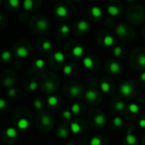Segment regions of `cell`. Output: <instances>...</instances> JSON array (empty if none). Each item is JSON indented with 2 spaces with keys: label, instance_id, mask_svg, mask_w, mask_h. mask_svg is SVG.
<instances>
[{
  "label": "cell",
  "instance_id": "3",
  "mask_svg": "<svg viewBox=\"0 0 145 145\" xmlns=\"http://www.w3.org/2000/svg\"><path fill=\"white\" fill-rule=\"evenodd\" d=\"M97 97H98V93L93 89H89L85 93V99L87 101H89V102L95 101L97 99Z\"/></svg>",
  "mask_w": 145,
  "mask_h": 145
},
{
  "label": "cell",
  "instance_id": "16",
  "mask_svg": "<svg viewBox=\"0 0 145 145\" xmlns=\"http://www.w3.org/2000/svg\"><path fill=\"white\" fill-rule=\"evenodd\" d=\"M107 11L112 16H116V15H118L120 14V10H119L118 7H116L115 5H110V6H108Z\"/></svg>",
  "mask_w": 145,
  "mask_h": 145
},
{
  "label": "cell",
  "instance_id": "23",
  "mask_svg": "<svg viewBox=\"0 0 145 145\" xmlns=\"http://www.w3.org/2000/svg\"><path fill=\"white\" fill-rule=\"evenodd\" d=\"M54 58L58 62H63L65 60V54L60 51H56L54 54Z\"/></svg>",
  "mask_w": 145,
  "mask_h": 145
},
{
  "label": "cell",
  "instance_id": "1",
  "mask_svg": "<svg viewBox=\"0 0 145 145\" xmlns=\"http://www.w3.org/2000/svg\"><path fill=\"white\" fill-rule=\"evenodd\" d=\"M133 88L132 86V84L128 82H125L121 84L120 86V92L122 95L126 96V97H128L130 96L132 93H133Z\"/></svg>",
  "mask_w": 145,
  "mask_h": 145
},
{
  "label": "cell",
  "instance_id": "40",
  "mask_svg": "<svg viewBox=\"0 0 145 145\" xmlns=\"http://www.w3.org/2000/svg\"><path fill=\"white\" fill-rule=\"evenodd\" d=\"M37 88V83L36 81H31L29 84V89L31 91H35Z\"/></svg>",
  "mask_w": 145,
  "mask_h": 145
},
{
  "label": "cell",
  "instance_id": "30",
  "mask_svg": "<svg viewBox=\"0 0 145 145\" xmlns=\"http://www.w3.org/2000/svg\"><path fill=\"white\" fill-rule=\"evenodd\" d=\"M33 106L35 107L36 110H40L42 108V100H40L39 99H36L33 100Z\"/></svg>",
  "mask_w": 145,
  "mask_h": 145
},
{
  "label": "cell",
  "instance_id": "37",
  "mask_svg": "<svg viewBox=\"0 0 145 145\" xmlns=\"http://www.w3.org/2000/svg\"><path fill=\"white\" fill-rule=\"evenodd\" d=\"M123 123V121L121 117H115L113 119V124L116 126V127H121Z\"/></svg>",
  "mask_w": 145,
  "mask_h": 145
},
{
  "label": "cell",
  "instance_id": "5",
  "mask_svg": "<svg viewBox=\"0 0 145 145\" xmlns=\"http://www.w3.org/2000/svg\"><path fill=\"white\" fill-rule=\"evenodd\" d=\"M15 54H16L17 56H19V57H20V58H25V57L28 56L29 51H28V49H26L25 47L21 46V47H18V48H16Z\"/></svg>",
  "mask_w": 145,
  "mask_h": 145
},
{
  "label": "cell",
  "instance_id": "36",
  "mask_svg": "<svg viewBox=\"0 0 145 145\" xmlns=\"http://www.w3.org/2000/svg\"><path fill=\"white\" fill-rule=\"evenodd\" d=\"M121 53H122V48H121V47L116 46V47L114 48V49H113V54H114L115 56L119 57V56H121Z\"/></svg>",
  "mask_w": 145,
  "mask_h": 145
},
{
  "label": "cell",
  "instance_id": "20",
  "mask_svg": "<svg viewBox=\"0 0 145 145\" xmlns=\"http://www.w3.org/2000/svg\"><path fill=\"white\" fill-rule=\"evenodd\" d=\"M83 52H84V50H83V48H82V46H76V47H74L73 49H72V54H73L74 56H76V57H80V56H82V55L83 54Z\"/></svg>",
  "mask_w": 145,
  "mask_h": 145
},
{
  "label": "cell",
  "instance_id": "44",
  "mask_svg": "<svg viewBox=\"0 0 145 145\" xmlns=\"http://www.w3.org/2000/svg\"><path fill=\"white\" fill-rule=\"evenodd\" d=\"M3 84H4L5 86H10V85L13 84V80L10 79V78H7L6 80L3 81Z\"/></svg>",
  "mask_w": 145,
  "mask_h": 145
},
{
  "label": "cell",
  "instance_id": "7",
  "mask_svg": "<svg viewBox=\"0 0 145 145\" xmlns=\"http://www.w3.org/2000/svg\"><path fill=\"white\" fill-rule=\"evenodd\" d=\"M81 93H82V88L80 86L74 85L70 88V94L72 97H78L80 96Z\"/></svg>",
  "mask_w": 145,
  "mask_h": 145
},
{
  "label": "cell",
  "instance_id": "43",
  "mask_svg": "<svg viewBox=\"0 0 145 145\" xmlns=\"http://www.w3.org/2000/svg\"><path fill=\"white\" fill-rule=\"evenodd\" d=\"M7 105V101L4 99H0V109H4Z\"/></svg>",
  "mask_w": 145,
  "mask_h": 145
},
{
  "label": "cell",
  "instance_id": "34",
  "mask_svg": "<svg viewBox=\"0 0 145 145\" xmlns=\"http://www.w3.org/2000/svg\"><path fill=\"white\" fill-rule=\"evenodd\" d=\"M35 65L38 68V69H42L45 65V62L43 59H37L36 61H35Z\"/></svg>",
  "mask_w": 145,
  "mask_h": 145
},
{
  "label": "cell",
  "instance_id": "32",
  "mask_svg": "<svg viewBox=\"0 0 145 145\" xmlns=\"http://www.w3.org/2000/svg\"><path fill=\"white\" fill-rule=\"evenodd\" d=\"M23 6H24V8L25 10H29L33 6V1H31V0H25L23 2Z\"/></svg>",
  "mask_w": 145,
  "mask_h": 145
},
{
  "label": "cell",
  "instance_id": "35",
  "mask_svg": "<svg viewBox=\"0 0 145 145\" xmlns=\"http://www.w3.org/2000/svg\"><path fill=\"white\" fill-rule=\"evenodd\" d=\"M42 48H43L44 50H49V49H51V48H52V43H51L48 40H45V41L42 42Z\"/></svg>",
  "mask_w": 145,
  "mask_h": 145
},
{
  "label": "cell",
  "instance_id": "22",
  "mask_svg": "<svg viewBox=\"0 0 145 145\" xmlns=\"http://www.w3.org/2000/svg\"><path fill=\"white\" fill-rule=\"evenodd\" d=\"M5 133L8 138H15L18 133L14 127H8L5 131Z\"/></svg>",
  "mask_w": 145,
  "mask_h": 145
},
{
  "label": "cell",
  "instance_id": "41",
  "mask_svg": "<svg viewBox=\"0 0 145 145\" xmlns=\"http://www.w3.org/2000/svg\"><path fill=\"white\" fill-rule=\"evenodd\" d=\"M62 116H63L65 119H66V120L71 119V111H69V110H64V111L62 112Z\"/></svg>",
  "mask_w": 145,
  "mask_h": 145
},
{
  "label": "cell",
  "instance_id": "46",
  "mask_svg": "<svg viewBox=\"0 0 145 145\" xmlns=\"http://www.w3.org/2000/svg\"><path fill=\"white\" fill-rule=\"evenodd\" d=\"M138 125H139V127H142V128H145V118H142V119H140V120H139V121H138Z\"/></svg>",
  "mask_w": 145,
  "mask_h": 145
},
{
  "label": "cell",
  "instance_id": "12",
  "mask_svg": "<svg viewBox=\"0 0 145 145\" xmlns=\"http://www.w3.org/2000/svg\"><path fill=\"white\" fill-rule=\"evenodd\" d=\"M17 127L20 130H25L29 127V121L25 118H21L17 122Z\"/></svg>",
  "mask_w": 145,
  "mask_h": 145
},
{
  "label": "cell",
  "instance_id": "17",
  "mask_svg": "<svg viewBox=\"0 0 145 145\" xmlns=\"http://www.w3.org/2000/svg\"><path fill=\"white\" fill-rule=\"evenodd\" d=\"M70 129H71V131L73 133L77 134V133H79L81 132L82 127H81L80 124H78L77 122H75V121H74V122H71V123Z\"/></svg>",
  "mask_w": 145,
  "mask_h": 145
},
{
  "label": "cell",
  "instance_id": "29",
  "mask_svg": "<svg viewBox=\"0 0 145 145\" xmlns=\"http://www.w3.org/2000/svg\"><path fill=\"white\" fill-rule=\"evenodd\" d=\"M44 88H46V90L48 92H53L54 90H55V86L54 85V83L51 82V81H47V82L45 83V86Z\"/></svg>",
  "mask_w": 145,
  "mask_h": 145
},
{
  "label": "cell",
  "instance_id": "11",
  "mask_svg": "<svg viewBox=\"0 0 145 145\" xmlns=\"http://www.w3.org/2000/svg\"><path fill=\"white\" fill-rule=\"evenodd\" d=\"M94 122L98 126H104L106 122V119L105 115L103 114H99L94 117Z\"/></svg>",
  "mask_w": 145,
  "mask_h": 145
},
{
  "label": "cell",
  "instance_id": "45",
  "mask_svg": "<svg viewBox=\"0 0 145 145\" xmlns=\"http://www.w3.org/2000/svg\"><path fill=\"white\" fill-rule=\"evenodd\" d=\"M15 92H16V89H15V88H11V89H9V90H8V96H9V97L13 98V97L15 95Z\"/></svg>",
  "mask_w": 145,
  "mask_h": 145
},
{
  "label": "cell",
  "instance_id": "19",
  "mask_svg": "<svg viewBox=\"0 0 145 145\" xmlns=\"http://www.w3.org/2000/svg\"><path fill=\"white\" fill-rule=\"evenodd\" d=\"M82 63H83V65H84L87 69H91V68H93V60L90 57H88V56H87V57H85V58L83 59Z\"/></svg>",
  "mask_w": 145,
  "mask_h": 145
},
{
  "label": "cell",
  "instance_id": "4",
  "mask_svg": "<svg viewBox=\"0 0 145 145\" xmlns=\"http://www.w3.org/2000/svg\"><path fill=\"white\" fill-rule=\"evenodd\" d=\"M76 26H77V29L80 31L84 32V31H87L89 29V23L86 20H79L77 21Z\"/></svg>",
  "mask_w": 145,
  "mask_h": 145
},
{
  "label": "cell",
  "instance_id": "18",
  "mask_svg": "<svg viewBox=\"0 0 145 145\" xmlns=\"http://www.w3.org/2000/svg\"><path fill=\"white\" fill-rule=\"evenodd\" d=\"M91 13L95 18H99L102 15V10L98 6H93L91 8Z\"/></svg>",
  "mask_w": 145,
  "mask_h": 145
},
{
  "label": "cell",
  "instance_id": "33",
  "mask_svg": "<svg viewBox=\"0 0 145 145\" xmlns=\"http://www.w3.org/2000/svg\"><path fill=\"white\" fill-rule=\"evenodd\" d=\"M138 64L141 66L145 68V54H140L138 58Z\"/></svg>",
  "mask_w": 145,
  "mask_h": 145
},
{
  "label": "cell",
  "instance_id": "13",
  "mask_svg": "<svg viewBox=\"0 0 145 145\" xmlns=\"http://www.w3.org/2000/svg\"><path fill=\"white\" fill-rule=\"evenodd\" d=\"M126 142L129 145H133L137 143V138L133 135L132 130H129L127 132V134L126 136Z\"/></svg>",
  "mask_w": 145,
  "mask_h": 145
},
{
  "label": "cell",
  "instance_id": "6",
  "mask_svg": "<svg viewBox=\"0 0 145 145\" xmlns=\"http://www.w3.org/2000/svg\"><path fill=\"white\" fill-rule=\"evenodd\" d=\"M116 32L118 36H126L127 33V26L124 24H119L116 28Z\"/></svg>",
  "mask_w": 145,
  "mask_h": 145
},
{
  "label": "cell",
  "instance_id": "15",
  "mask_svg": "<svg viewBox=\"0 0 145 145\" xmlns=\"http://www.w3.org/2000/svg\"><path fill=\"white\" fill-rule=\"evenodd\" d=\"M41 122L43 126L45 127H49L51 124H52V119L50 117L49 115H47V114H44L42 115V119H41Z\"/></svg>",
  "mask_w": 145,
  "mask_h": 145
},
{
  "label": "cell",
  "instance_id": "26",
  "mask_svg": "<svg viewBox=\"0 0 145 145\" xmlns=\"http://www.w3.org/2000/svg\"><path fill=\"white\" fill-rule=\"evenodd\" d=\"M100 88L104 93H108L110 90V85L107 82H102L100 83Z\"/></svg>",
  "mask_w": 145,
  "mask_h": 145
},
{
  "label": "cell",
  "instance_id": "28",
  "mask_svg": "<svg viewBox=\"0 0 145 145\" xmlns=\"http://www.w3.org/2000/svg\"><path fill=\"white\" fill-rule=\"evenodd\" d=\"M128 110L133 114H137L139 111V106L136 104H131L128 106Z\"/></svg>",
  "mask_w": 145,
  "mask_h": 145
},
{
  "label": "cell",
  "instance_id": "25",
  "mask_svg": "<svg viewBox=\"0 0 145 145\" xmlns=\"http://www.w3.org/2000/svg\"><path fill=\"white\" fill-rule=\"evenodd\" d=\"M102 144V139L100 137H98V136H94L91 138L90 140V145H101Z\"/></svg>",
  "mask_w": 145,
  "mask_h": 145
},
{
  "label": "cell",
  "instance_id": "47",
  "mask_svg": "<svg viewBox=\"0 0 145 145\" xmlns=\"http://www.w3.org/2000/svg\"><path fill=\"white\" fill-rule=\"evenodd\" d=\"M140 80L142 82H145V72L141 73V75H140Z\"/></svg>",
  "mask_w": 145,
  "mask_h": 145
},
{
  "label": "cell",
  "instance_id": "42",
  "mask_svg": "<svg viewBox=\"0 0 145 145\" xmlns=\"http://www.w3.org/2000/svg\"><path fill=\"white\" fill-rule=\"evenodd\" d=\"M8 3L10 4L11 7L16 8V7H18L20 5V1H18V0H9Z\"/></svg>",
  "mask_w": 145,
  "mask_h": 145
},
{
  "label": "cell",
  "instance_id": "39",
  "mask_svg": "<svg viewBox=\"0 0 145 145\" xmlns=\"http://www.w3.org/2000/svg\"><path fill=\"white\" fill-rule=\"evenodd\" d=\"M60 31H61L63 34H67V33H69V31H70V28H69V26H68L67 25H62L60 26Z\"/></svg>",
  "mask_w": 145,
  "mask_h": 145
},
{
  "label": "cell",
  "instance_id": "31",
  "mask_svg": "<svg viewBox=\"0 0 145 145\" xmlns=\"http://www.w3.org/2000/svg\"><path fill=\"white\" fill-rule=\"evenodd\" d=\"M71 110L72 113L74 114H78L81 110V105L77 103H75L71 105Z\"/></svg>",
  "mask_w": 145,
  "mask_h": 145
},
{
  "label": "cell",
  "instance_id": "21",
  "mask_svg": "<svg viewBox=\"0 0 145 145\" xmlns=\"http://www.w3.org/2000/svg\"><path fill=\"white\" fill-rule=\"evenodd\" d=\"M59 102L58 100V98L55 96V95H52V96H49L47 99V103L48 105L50 106V107H54L57 105V103Z\"/></svg>",
  "mask_w": 145,
  "mask_h": 145
},
{
  "label": "cell",
  "instance_id": "48",
  "mask_svg": "<svg viewBox=\"0 0 145 145\" xmlns=\"http://www.w3.org/2000/svg\"><path fill=\"white\" fill-rule=\"evenodd\" d=\"M66 145H74L73 144H66Z\"/></svg>",
  "mask_w": 145,
  "mask_h": 145
},
{
  "label": "cell",
  "instance_id": "2",
  "mask_svg": "<svg viewBox=\"0 0 145 145\" xmlns=\"http://www.w3.org/2000/svg\"><path fill=\"white\" fill-rule=\"evenodd\" d=\"M48 25H49V23L47 19L45 18H41L39 19L37 21V27L38 30H40L41 31H46L48 28Z\"/></svg>",
  "mask_w": 145,
  "mask_h": 145
},
{
  "label": "cell",
  "instance_id": "8",
  "mask_svg": "<svg viewBox=\"0 0 145 145\" xmlns=\"http://www.w3.org/2000/svg\"><path fill=\"white\" fill-rule=\"evenodd\" d=\"M58 136L61 138H65L69 136V130L67 127H64V126H61L58 128Z\"/></svg>",
  "mask_w": 145,
  "mask_h": 145
},
{
  "label": "cell",
  "instance_id": "27",
  "mask_svg": "<svg viewBox=\"0 0 145 145\" xmlns=\"http://www.w3.org/2000/svg\"><path fill=\"white\" fill-rule=\"evenodd\" d=\"M114 108H115V110L116 111H122L125 109V104H124V102L119 100V101H117L115 104V107Z\"/></svg>",
  "mask_w": 145,
  "mask_h": 145
},
{
  "label": "cell",
  "instance_id": "38",
  "mask_svg": "<svg viewBox=\"0 0 145 145\" xmlns=\"http://www.w3.org/2000/svg\"><path fill=\"white\" fill-rule=\"evenodd\" d=\"M71 71H72V68H71V66L70 65H66L64 67V69H63V72H64V74L66 75V76L71 75Z\"/></svg>",
  "mask_w": 145,
  "mask_h": 145
},
{
  "label": "cell",
  "instance_id": "9",
  "mask_svg": "<svg viewBox=\"0 0 145 145\" xmlns=\"http://www.w3.org/2000/svg\"><path fill=\"white\" fill-rule=\"evenodd\" d=\"M109 69H110V71L111 73L116 74V73H118V72L120 71V70H121V65H120L117 62H116V61H111V62L110 63Z\"/></svg>",
  "mask_w": 145,
  "mask_h": 145
},
{
  "label": "cell",
  "instance_id": "14",
  "mask_svg": "<svg viewBox=\"0 0 145 145\" xmlns=\"http://www.w3.org/2000/svg\"><path fill=\"white\" fill-rule=\"evenodd\" d=\"M114 37L111 36V35H106L104 39H103V43L105 46H107V47H110L114 44Z\"/></svg>",
  "mask_w": 145,
  "mask_h": 145
},
{
  "label": "cell",
  "instance_id": "10",
  "mask_svg": "<svg viewBox=\"0 0 145 145\" xmlns=\"http://www.w3.org/2000/svg\"><path fill=\"white\" fill-rule=\"evenodd\" d=\"M55 13L57 15L60 16V17H65L67 15V8L65 7V6H62V5H59V6H57L56 8H55Z\"/></svg>",
  "mask_w": 145,
  "mask_h": 145
},
{
  "label": "cell",
  "instance_id": "24",
  "mask_svg": "<svg viewBox=\"0 0 145 145\" xmlns=\"http://www.w3.org/2000/svg\"><path fill=\"white\" fill-rule=\"evenodd\" d=\"M11 53L8 50H3L1 54V58L4 61H9L11 59Z\"/></svg>",
  "mask_w": 145,
  "mask_h": 145
}]
</instances>
